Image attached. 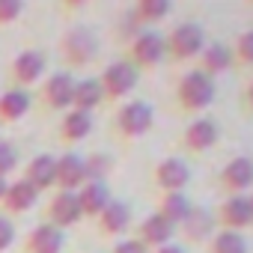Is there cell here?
I'll return each mask as SVG.
<instances>
[{
  "instance_id": "6",
  "label": "cell",
  "mask_w": 253,
  "mask_h": 253,
  "mask_svg": "<svg viewBox=\"0 0 253 253\" xmlns=\"http://www.w3.org/2000/svg\"><path fill=\"white\" fill-rule=\"evenodd\" d=\"M98 81H101V89H104V101H119L122 95L134 92V86L140 81V72L128 60H116L101 72Z\"/></svg>"
},
{
  "instance_id": "3",
  "label": "cell",
  "mask_w": 253,
  "mask_h": 253,
  "mask_svg": "<svg viewBox=\"0 0 253 253\" xmlns=\"http://www.w3.org/2000/svg\"><path fill=\"white\" fill-rule=\"evenodd\" d=\"M167 45V57L173 63H185V60H197L206 48V33L200 24L194 21H182L170 30V36L164 39Z\"/></svg>"
},
{
  "instance_id": "26",
  "label": "cell",
  "mask_w": 253,
  "mask_h": 253,
  "mask_svg": "<svg viewBox=\"0 0 253 253\" xmlns=\"http://www.w3.org/2000/svg\"><path fill=\"white\" fill-rule=\"evenodd\" d=\"M182 232L188 235V241H206V238H211L214 235V214L206 211V209H200V206H194L191 214L182 223Z\"/></svg>"
},
{
  "instance_id": "9",
  "label": "cell",
  "mask_w": 253,
  "mask_h": 253,
  "mask_svg": "<svg viewBox=\"0 0 253 253\" xmlns=\"http://www.w3.org/2000/svg\"><path fill=\"white\" fill-rule=\"evenodd\" d=\"M84 220V211H81V203H78V194H69V191H57L51 197V203L45 206V223L57 226V229H69L75 223Z\"/></svg>"
},
{
  "instance_id": "19",
  "label": "cell",
  "mask_w": 253,
  "mask_h": 253,
  "mask_svg": "<svg viewBox=\"0 0 253 253\" xmlns=\"http://www.w3.org/2000/svg\"><path fill=\"white\" fill-rule=\"evenodd\" d=\"M95 223H98L101 235H107V238L122 235L125 229H128V223H131V209H128V203H122V200H110V203H107V209L95 217Z\"/></svg>"
},
{
  "instance_id": "18",
  "label": "cell",
  "mask_w": 253,
  "mask_h": 253,
  "mask_svg": "<svg viewBox=\"0 0 253 253\" xmlns=\"http://www.w3.org/2000/svg\"><path fill=\"white\" fill-rule=\"evenodd\" d=\"M63 250V229L51 223H39L24 238V253H60Z\"/></svg>"
},
{
  "instance_id": "34",
  "label": "cell",
  "mask_w": 253,
  "mask_h": 253,
  "mask_svg": "<svg viewBox=\"0 0 253 253\" xmlns=\"http://www.w3.org/2000/svg\"><path fill=\"white\" fill-rule=\"evenodd\" d=\"M12 241H15V223H12L6 214H0V253L9 250Z\"/></svg>"
},
{
  "instance_id": "35",
  "label": "cell",
  "mask_w": 253,
  "mask_h": 253,
  "mask_svg": "<svg viewBox=\"0 0 253 253\" xmlns=\"http://www.w3.org/2000/svg\"><path fill=\"white\" fill-rule=\"evenodd\" d=\"M110 253H149V250H146L137 238H125V241H116Z\"/></svg>"
},
{
  "instance_id": "5",
  "label": "cell",
  "mask_w": 253,
  "mask_h": 253,
  "mask_svg": "<svg viewBox=\"0 0 253 253\" xmlns=\"http://www.w3.org/2000/svg\"><path fill=\"white\" fill-rule=\"evenodd\" d=\"M167 60V45L164 36H158L155 30H140L131 42H128V63L140 72V69H155Z\"/></svg>"
},
{
  "instance_id": "11",
  "label": "cell",
  "mask_w": 253,
  "mask_h": 253,
  "mask_svg": "<svg viewBox=\"0 0 253 253\" xmlns=\"http://www.w3.org/2000/svg\"><path fill=\"white\" fill-rule=\"evenodd\" d=\"M217 137H220L217 122L200 116V119H191V122L185 125V131H182V146H185L188 152H194V155H203V152H209V149L217 143Z\"/></svg>"
},
{
  "instance_id": "24",
  "label": "cell",
  "mask_w": 253,
  "mask_h": 253,
  "mask_svg": "<svg viewBox=\"0 0 253 253\" xmlns=\"http://www.w3.org/2000/svg\"><path fill=\"white\" fill-rule=\"evenodd\" d=\"M92 131V113H84V110H66L63 119H60V137L66 143H78V140H86Z\"/></svg>"
},
{
  "instance_id": "20",
  "label": "cell",
  "mask_w": 253,
  "mask_h": 253,
  "mask_svg": "<svg viewBox=\"0 0 253 253\" xmlns=\"http://www.w3.org/2000/svg\"><path fill=\"white\" fill-rule=\"evenodd\" d=\"M110 200H113V197H110L107 182H86V185L78 191L81 211H84V217H92V220L107 209V203H110Z\"/></svg>"
},
{
  "instance_id": "25",
  "label": "cell",
  "mask_w": 253,
  "mask_h": 253,
  "mask_svg": "<svg viewBox=\"0 0 253 253\" xmlns=\"http://www.w3.org/2000/svg\"><path fill=\"white\" fill-rule=\"evenodd\" d=\"M191 200H188V194L185 191H179V194H161V200H158V214L164 217V220H170L176 229L185 223V217L191 214Z\"/></svg>"
},
{
  "instance_id": "29",
  "label": "cell",
  "mask_w": 253,
  "mask_h": 253,
  "mask_svg": "<svg viewBox=\"0 0 253 253\" xmlns=\"http://www.w3.org/2000/svg\"><path fill=\"white\" fill-rule=\"evenodd\" d=\"M113 161L110 155L104 152H92L84 158V173H86V182H107V173H110Z\"/></svg>"
},
{
  "instance_id": "27",
  "label": "cell",
  "mask_w": 253,
  "mask_h": 253,
  "mask_svg": "<svg viewBox=\"0 0 253 253\" xmlns=\"http://www.w3.org/2000/svg\"><path fill=\"white\" fill-rule=\"evenodd\" d=\"M209 250L211 253H247V238L232 229H214V235L209 238Z\"/></svg>"
},
{
  "instance_id": "8",
  "label": "cell",
  "mask_w": 253,
  "mask_h": 253,
  "mask_svg": "<svg viewBox=\"0 0 253 253\" xmlns=\"http://www.w3.org/2000/svg\"><path fill=\"white\" fill-rule=\"evenodd\" d=\"M45 66H48V60H45L42 51H36V48H24L21 54H15V60H12V66H9L12 84H15L18 89H30L33 84L42 81Z\"/></svg>"
},
{
  "instance_id": "33",
  "label": "cell",
  "mask_w": 253,
  "mask_h": 253,
  "mask_svg": "<svg viewBox=\"0 0 253 253\" xmlns=\"http://www.w3.org/2000/svg\"><path fill=\"white\" fill-rule=\"evenodd\" d=\"M21 12H24V3H21V0H0V27L18 21Z\"/></svg>"
},
{
  "instance_id": "13",
  "label": "cell",
  "mask_w": 253,
  "mask_h": 253,
  "mask_svg": "<svg viewBox=\"0 0 253 253\" xmlns=\"http://www.w3.org/2000/svg\"><path fill=\"white\" fill-rule=\"evenodd\" d=\"M155 185L161 188V194H179L188 188L191 182V167L182 161V158H164L155 164V173H152Z\"/></svg>"
},
{
  "instance_id": "23",
  "label": "cell",
  "mask_w": 253,
  "mask_h": 253,
  "mask_svg": "<svg viewBox=\"0 0 253 253\" xmlns=\"http://www.w3.org/2000/svg\"><path fill=\"white\" fill-rule=\"evenodd\" d=\"M98 104H104L101 81H98V78H81V81H75L72 107H75V110H84V113H92Z\"/></svg>"
},
{
  "instance_id": "17",
  "label": "cell",
  "mask_w": 253,
  "mask_h": 253,
  "mask_svg": "<svg viewBox=\"0 0 253 253\" xmlns=\"http://www.w3.org/2000/svg\"><path fill=\"white\" fill-rule=\"evenodd\" d=\"M197 60H200L197 69H200L203 75H209L211 81H214L217 75H226V72L235 66V60H232V48L223 45V42H211V45H206L203 54H200Z\"/></svg>"
},
{
  "instance_id": "10",
  "label": "cell",
  "mask_w": 253,
  "mask_h": 253,
  "mask_svg": "<svg viewBox=\"0 0 253 253\" xmlns=\"http://www.w3.org/2000/svg\"><path fill=\"white\" fill-rule=\"evenodd\" d=\"M214 223H220V229H232V232H244L247 226H253V214H250L247 194L226 197L217 206V211H214Z\"/></svg>"
},
{
  "instance_id": "38",
  "label": "cell",
  "mask_w": 253,
  "mask_h": 253,
  "mask_svg": "<svg viewBox=\"0 0 253 253\" xmlns=\"http://www.w3.org/2000/svg\"><path fill=\"white\" fill-rule=\"evenodd\" d=\"M6 188H9V179L0 176V203H3V197H6Z\"/></svg>"
},
{
  "instance_id": "2",
  "label": "cell",
  "mask_w": 253,
  "mask_h": 253,
  "mask_svg": "<svg viewBox=\"0 0 253 253\" xmlns=\"http://www.w3.org/2000/svg\"><path fill=\"white\" fill-rule=\"evenodd\" d=\"M152 122H155V110L152 104L140 101V98H131V101H125L119 110H116V119H113V128L122 140H137L143 137L149 128H152Z\"/></svg>"
},
{
  "instance_id": "31",
  "label": "cell",
  "mask_w": 253,
  "mask_h": 253,
  "mask_svg": "<svg viewBox=\"0 0 253 253\" xmlns=\"http://www.w3.org/2000/svg\"><path fill=\"white\" fill-rule=\"evenodd\" d=\"M140 30H146V27L140 24V18L134 15V9H128V12L119 15V21H116V36H119L122 42H131Z\"/></svg>"
},
{
  "instance_id": "39",
  "label": "cell",
  "mask_w": 253,
  "mask_h": 253,
  "mask_svg": "<svg viewBox=\"0 0 253 253\" xmlns=\"http://www.w3.org/2000/svg\"><path fill=\"white\" fill-rule=\"evenodd\" d=\"M247 200H250V214H253V194H247Z\"/></svg>"
},
{
  "instance_id": "32",
  "label": "cell",
  "mask_w": 253,
  "mask_h": 253,
  "mask_svg": "<svg viewBox=\"0 0 253 253\" xmlns=\"http://www.w3.org/2000/svg\"><path fill=\"white\" fill-rule=\"evenodd\" d=\"M18 167V149L12 140H0V176H9L12 170Z\"/></svg>"
},
{
  "instance_id": "15",
  "label": "cell",
  "mask_w": 253,
  "mask_h": 253,
  "mask_svg": "<svg viewBox=\"0 0 253 253\" xmlns=\"http://www.w3.org/2000/svg\"><path fill=\"white\" fill-rule=\"evenodd\" d=\"M27 185H33L36 191H48V188H57V158L51 152H39L27 161L24 167V176H21Z\"/></svg>"
},
{
  "instance_id": "1",
  "label": "cell",
  "mask_w": 253,
  "mask_h": 253,
  "mask_svg": "<svg viewBox=\"0 0 253 253\" xmlns=\"http://www.w3.org/2000/svg\"><path fill=\"white\" fill-rule=\"evenodd\" d=\"M217 95V86L209 75H203L200 69H191L179 78L176 84V104L185 110V113H200L206 110Z\"/></svg>"
},
{
  "instance_id": "4",
  "label": "cell",
  "mask_w": 253,
  "mask_h": 253,
  "mask_svg": "<svg viewBox=\"0 0 253 253\" xmlns=\"http://www.w3.org/2000/svg\"><path fill=\"white\" fill-rule=\"evenodd\" d=\"M60 51H63V60H66L69 66H75V69H86V66L95 60L98 45H95V36H92L89 27L75 24V27H69L66 36L60 39Z\"/></svg>"
},
{
  "instance_id": "12",
  "label": "cell",
  "mask_w": 253,
  "mask_h": 253,
  "mask_svg": "<svg viewBox=\"0 0 253 253\" xmlns=\"http://www.w3.org/2000/svg\"><path fill=\"white\" fill-rule=\"evenodd\" d=\"M220 188L226 191V197L232 194H244L247 188H253V158L247 155H238V158H229L217 176Z\"/></svg>"
},
{
  "instance_id": "28",
  "label": "cell",
  "mask_w": 253,
  "mask_h": 253,
  "mask_svg": "<svg viewBox=\"0 0 253 253\" xmlns=\"http://www.w3.org/2000/svg\"><path fill=\"white\" fill-rule=\"evenodd\" d=\"M131 9L140 18V24H158V21H164L170 15L173 3H170V0H137Z\"/></svg>"
},
{
  "instance_id": "7",
  "label": "cell",
  "mask_w": 253,
  "mask_h": 253,
  "mask_svg": "<svg viewBox=\"0 0 253 253\" xmlns=\"http://www.w3.org/2000/svg\"><path fill=\"white\" fill-rule=\"evenodd\" d=\"M72 92H75V75L54 72L39 86V104L45 110H72Z\"/></svg>"
},
{
  "instance_id": "30",
  "label": "cell",
  "mask_w": 253,
  "mask_h": 253,
  "mask_svg": "<svg viewBox=\"0 0 253 253\" xmlns=\"http://www.w3.org/2000/svg\"><path fill=\"white\" fill-rule=\"evenodd\" d=\"M232 60H235V66H253V27L238 33V39L232 45Z\"/></svg>"
},
{
  "instance_id": "21",
  "label": "cell",
  "mask_w": 253,
  "mask_h": 253,
  "mask_svg": "<svg viewBox=\"0 0 253 253\" xmlns=\"http://www.w3.org/2000/svg\"><path fill=\"white\" fill-rule=\"evenodd\" d=\"M30 92L27 89H18V86H12V89H3L0 92V125H12V122H18L27 110H30Z\"/></svg>"
},
{
  "instance_id": "36",
  "label": "cell",
  "mask_w": 253,
  "mask_h": 253,
  "mask_svg": "<svg viewBox=\"0 0 253 253\" xmlns=\"http://www.w3.org/2000/svg\"><path fill=\"white\" fill-rule=\"evenodd\" d=\"M152 253H188L182 244H176V241H170V244H164V247H158V250H152Z\"/></svg>"
},
{
  "instance_id": "37",
  "label": "cell",
  "mask_w": 253,
  "mask_h": 253,
  "mask_svg": "<svg viewBox=\"0 0 253 253\" xmlns=\"http://www.w3.org/2000/svg\"><path fill=\"white\" fill-rule=\"evenodd\" d=\"M241 101H244V110H250V113H253V81L247 84V89H244V95H241Z\"/></svg>"
},
{
  "instance_id": "14",
  "label": "cell",
  "mask_w": 253,
  "mask_h": 253,
  "mask_svg": "<svg viewBox=\"0 0 253 253\" xmlns=\"http://www.w3.org/2000/svg\"><path fill=\"white\" fill-rule=\"evenodd\" d=\"M173 235H176V226H173L170 220H164L158 211H155V214H146V217L140 220V226H137V241H140L149 253L158 250V247H164V244H170Z\"/></svg>"
},
{
  "instance_id": "16",
  "label": "cell",
  "mask_w": 253,
  "mask_h": 253,
  "mask_svg": "<svg viewBox=\"0 0 253 253\" xmlns=\"http://www.w3.org/2000/svg\"><path fill=\"white\" fill-rule=\"evenodd\" d=\"M84 185H86L84 158L75 155V152L60 155V158H57V188H60V191H69V194H78Z\"/></svg>"
},
{
  "instance_id": "22",
  "label": "cell",
  "mask_w": 253,
  "mask_h": 253,
  "mask_svg": "<svg viewBox=\"0 0 253 253\" xmlns=\"http://www.w3.org/2000/svg\"><path fill=\"white\" fill-rule=\"evenodd\" d=\"M36 200H39V191L33 185H27L24 179H18V182H9L6 197H3V203H0V206H3L6 214H21V211L33 209Z\"/></svg>"
}]
</instances>
